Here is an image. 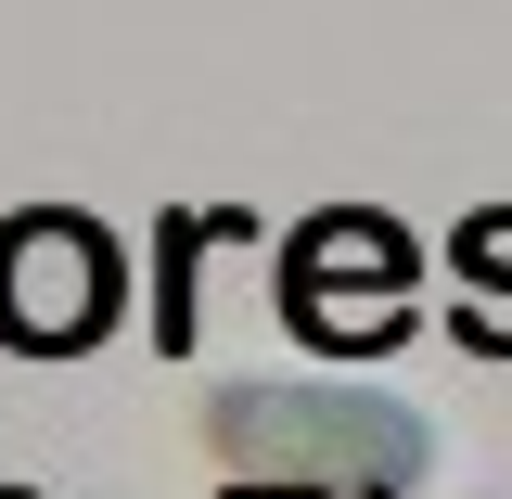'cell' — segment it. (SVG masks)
Masks as SVG:
<instances>
[{
  "instance_id": "1",
  "label": "cell",
  "mask_w": 512,
  "mask_h": 499,
  "mask_svg": "<svg viewBox=\"0 0 512 499\" xmlns=\"http://www.w3.org/2000/svg\"><path fill=\"white\" fill-rule=\"evenodd\" d=\"M103 320H116V244H103V218H77V205L0 218V346L77 359V346H103Z\"/></svg>"
},
{
  "instance_id": "4",
  "label": "cell",
  "mask_w": 512,
  "mask_h": 499,
  "mask_svg": "<svg viewBox=\"0 0 512 499\" xmlns=\"http://www.w3.org/2000/svg\"><path fill=\"white\" fill-rule=\"evenodd\" d=\"M295 320L333 333V346H384V333L410 320V295H295Z\"/></svg>"
},
{
  "instance_id": "2",
  "label": "cell",
  "mask_w": 512,
  "mask_h": 499,
  "mask_svg": "<svg viewBox=\"0 0 512 499\" xmlns=\"http://www.w3.org/2000/svg\"><path fill=\"white\" fill-rule=\"evenodd\" d=\"M218 448L269 474L282 448L308 461V474H410L423 436L397 423V410H346V397H218Z\"/></svg>"
},
{
  "instance_id": "3",
  "label": "cell",
  "mask_w": 512,
  "mask_h": 499,
  "mask_svg": "<svg viewBox=\"0 0 512 499\" xmlns=\"http://www.w3.org/2000/svg\"><path fill=\"white\" fill-rule=\"evenodd\" d=\"M410 295V244L384 218H308L295 231V295Z\"/></svg>"
}]
</instances>
